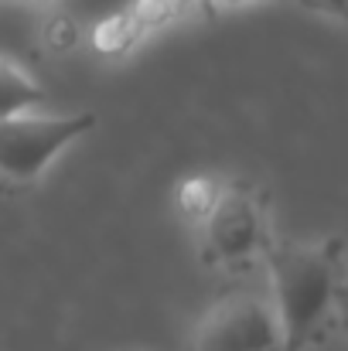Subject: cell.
Returning a JSON list of instances; mask_svg holds the SVG:
<instances>
[{
    "mask_svg": "<svg viewBox=\"0 0 348 351\" xmlns=\"http://www.w3.org/2000/svg\"><path fill=\"white\" fill-rule=\"evenodd\" d=\"M342 242H277L266 249L270 304L283 331V351H301L332 321L338 300Z\"/></svg>",
    "mask_w": 348,
    "mask_h": 351,
    "instance_id": "1",
    "label": "cell"
},
{
    "mask_svg": "<svg viewBox=\"0 0 348 351\" xmlns=\"http://www.w3.org/2000/svg\"><path fill=\"white\" fill-rule=\"evenodd\" d=\"M96 126V113H65V117H10L0 119V181L17 188L34 184L55 157L86 136Z\"/></svg>",
    "mask_w": 348,
    "mask_h": 351,
    "instance_id": "2",
    "label": "cell"
},
{
    "mask_svg": "<svg viewBox=\"0 0 348 351\" xmlns=\"http://www.w3.org/2000/svg\"><path fill=\"white\" fill-rule=\"evenodd\" d=\"M198 232V256L205 266H246L259 249H266V219L246 181H222V191L205 215Z\"/></svg>",
    "mask_w": 348,
    "mask_h": 351,
    "instance_id": "3",
    "label": "cell"
},
{
    "mask_svg": "<svg viewBox=\"0 0 348 351\" xmlns=\"http://www.w3.org/2000/svg\"><path fill=\"white\" fill-rule=\"evenodd\" d=\"M195 351H283V331L270 297L226 293L198 321Z\"/></svg>",
    "mask_w": 348,
    "mask_h": 351,
    "instance_id": "4",
    "label": "cell"
},
{
    "mask_svg": "<svg viewBox=\"0 0 348 351\" xmlns=\"http://www.w3.org/2000/svg\"><path fill=\"white\" fill-rule=\"evenodd\" d=\"M41 103H48V89L21 62L0 55V119L21 117Z\"/></svg>",
    "mask_w": 348,
    "mask_h": 351,
    "instance_id": "5",
    "label": "cell"
},
{
    "mask_svg": "<svg viewBox=\"0 0 348 351\" xmlns=\"http://www.w3.org/2000/svg\"><path fill=\"white\" fill-rule=\"evenodd\" d=\"M143 38H147L143 27L137 24V17H133L126 7L106 14V17L96 21L93 31H89V45H93V51L103 55V58H123V55H130Z\"/></svg>",
    "mask_w": 348,
    "mask_h": 351,
    "instance_id": "6",
    "label": "cell"
},
{
    "mask_svg": "<svg viewBox=\"0 0 348 351\" xmlns=\"http://www.w3.org/2000/svg\"><path fill=\"white\" fill-rule=\"evenodd\" d=\"M219 191H222V178H216V174H188L174 188V208L192 229H198L205 222V215L212 212Z\"/></svg>",
    "mask_w": 348,
    "mask_h": 351,
    "instance_id": "7",
    "label": "cell"
},
{
    "mask_svg": "<svg viewBox=\"0 0 348 351\" xmlns=\"http://www.w3.org/2000/svg\"><path fill=\"white\" fill-rule=\"evenodd\" d=\"M126 10L137 17V24L143 27V34L150 38L154 31H164L192 14H198V0H130Z\"/></svg>",
    "mask_w": 348,
    "mask_h": 351,
    "instance_id": "8",
    "label": "cell"
},
{
    "mask_svg": "<svg viewBox=\"0 0 348 351\" xmlns=\"http://www.w3.org/2000/svg\"><path fill=\"white\" fill-rule=\"evenodd\" d=\"M41 41L51 51H72L79 45V24L69 14H51L41 27Z\"/></svg>",
    "mask_w": 348,
    "mask_h": 351,
    "instance_id": "9",
    "label": "cell"
},
{
    "mask_svg": "<svg viewBox=\"0 0 348 351\" xmlns=\"http://www.w3.org/2000/svg\"><path fill=\"white\" fill-rule=\"evenodd\" d=\"M304 10L332 17V21H345V0H297Z\"/></svg>",
    "mask_w": 348,
    "mask_h": 351,
    "instance_id": "10",
    "label": "cell"
},
{
    "mask_svg": "<svg viewBox=\"0 0 348 351\" xmlns=\"http://www.w3.org/2000/svg\"><path fill=\"white\" fill-rule=\"evenodd\" d=\"M246 3H253V0H198L202 10H216V7H246Z\"/></svg>",
    "mask_w": 348,
    "mask_h": 351,
    "instance_id": "11",
    "label": "cell"
},
{
    "mask_svg": "<svg viewBox=\"0 0 348 351\" xmlns=\"http://www.w3.org/2000/svg\"><path fill=\"white\" fill-rule=\"evenodd\" d=\"M31 3H38V7H51L55 0H31Z\"/></svg>",
    "mask_w": 348,
    "mask_h": 351,
    "instance_id": "12",
    "label": "cell"
}]
</instances>
